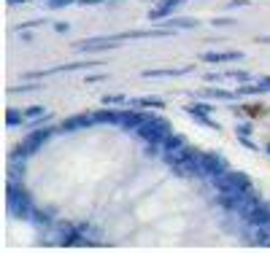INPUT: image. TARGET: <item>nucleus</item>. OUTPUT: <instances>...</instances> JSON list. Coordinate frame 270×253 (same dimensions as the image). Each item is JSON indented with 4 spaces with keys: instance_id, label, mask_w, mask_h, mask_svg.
<instances>
[{
    "instance_id": "obj_1",
    "label": "nucleus",
    "mask_w": 270,
    "mask_h": 253,
    "mask_svg": "<svg viewBox=\"0 0 270 253\" xmlns=\"http://www.w3.org/2000/svg\"><path fill=\"white\" fill-rule=\"evenodd\" d=\"M5 210L14 218L30 221V216L36 213V202H33L30 191L22 186V181H5Z\"/></svg>"
},
{
    "instance_id": "obj_2",
    "label": "nucleus",
    "mask_w": 270,
    "mask_h": 253,
    "mask_svg": "<svg viewBox=\"0 0 270 253\" xmlns=\"http://www.w3.org/2000/svg\"><path fill=\"white\" fill-rule=\"evenodd\" d=\"M54 135H60V129L57 126H38V129L27 132L25 137H22V143H16L14 148H11V157H19V159H30L33 154H38L43 148V143H49Z\"/></svg>"
},
{
    "instance_id": "obj_3",
    "label": "nucleus",
    "mask_w": 270,
    "mask_h": 253,
    "mask_svg": "<svg viewBox=\"0 0 270 253\" xmlns=\"http://www.w3.org/2000/svg\"><path fill=\"white\" fill-rule=\"evenodd\" d=\"M57 240L62 248H92L95 240H89L84 223H71V221H57Z\"/></svg>"
},
{
    "instance_id": "obj_4",
    "label": "nucleus",
    "mask_w": 270,
    "mask_h": 253,
    "mask_svg": "<svg viewBox=\"0 0 270 253\" xmlns=\"http://www.w3.org/2000/svg\"><path fill=\"white\" fill-rule=\"evenodd\" d=\"M211 186H214L216 191H251L254 183H251V178L246 175V172L227 170V172H222V175L211 178Z\"/></svg>"
},
{
    "instance_id": "obj_5",
    "label": "nucleus",
    "mask_w": 270,
    "mask_h": 253,
    "mask_svg": "<svg viewBox=\"0 0 270 253\" xmlns=\"http://www.w3.org/2000/svg\"><path fill=\"white\" fill-rule=\"evenodd\" d=\"M170 132H173V126H170V122H165L162 116H157V113H154V116L149 119L146 124H141V126H138V129L133 132V135H138L143 143H162L165 137L170 135Z\"/></svg>"
},
{
    "instance_id": "obj_6",
    "label": "nucleus",
    "mask_w": 270,
    "mask_h": 253,
    "mask_svg": "<svg viewBox=\"0 0 270 253\" xmlns=\"http://www.w3.org/2000/svg\"><path fill=\"white\" fill-rule=\"evenodd\" d=\"M200 167H203V181H211V178L222 175V172L230 170L227 159L222 154H214V151H203L200 154Z\"/></svg>"
},
{
    "instance_id": "obj_7",
    "label": "nucleus",
    "mask_w": 270,
    "mask_h": 253,
    "mask_svg": "<svg viewBox=\"0 0 270 253\" xmlns=\"http://www.w3.org/2000/svg\"><path fill=\"white\" fill-rule=\"evenodd\" d=\"M154 113H146V108H122V119H119V126L127 132H135L141 124H146Z\"/></svg>"
},
{
    "instance_id": "obj_8",
    "label": "nucleus",
    "mask_w": 270,
    "mask_h": 253,
    "mask_svg": "<svg viewBox=\"0 0 270 253\" xmlns=\"http://www.w3.org/2000/svg\"><path fill=\"white\" fill-rule=\"evenodd\" d=\"M119 41L114 35H92V38H84V41L76 43L78 51L89 54V51H106V49H116Z\"/></svg>"
},
{
    "instance_id": "obj_9",
    "label": "nucleus",
    "mask_w": 270,
    "mask_h": 253,
    "mask_svg": "<svg viewBox=\"0 0 270 253\" xmlns=\"http://www.w3.org/2000/svg\"><path fill=\"white\" fill-rule=\"evenodd\" d=\"M95 124V116L92 113H78V116H68V119H62L60 124H57V129L62 132V135H71V132H81V129H87V126Z\"/></svg>"
},
{
    "instance_id": "obj_10",
    "label": "nucleus",
    "mask_w": 270,
    "mask_h": 253,
    "mask_svg": "<svg viewBox=\"0 0 270 253\" xmlns=\"http://www.w3.org/2000/svg\"><path fill=\"white\" fill-rule=\"evenodd\" d=\"M200 60L208 65H230V62H243V51H203Z\"/></svg>"
},
{
    "instance_id": "obj_11",
    "label": "nucleus",
    "mask_w": 270,
    "mask_h": 253,
    "mask_svg": "<svg viewBox=\"0 0 270 253\" xmlns=\"http://www.w3.org/2000/svg\"><path fill=\"white\" fill-rule=\"evenodd\" d=\"M184 3H187V0H162L159 5H154V8L149 11V19H152V22H165V19H170V16H173Z\"/></svg>"
},
{
    "instance_id": "obj_12",
    "label": "nucleus",
    "mask_w": 270,
    "mask_h": 253,
    "mask_svg": "<svg viewBox=\"0 0 270 253\" xmlns=\"http://www.w3.org/2000/svg\"><path fill=\"white\" fill-rule=\"evenodd\" d=\"M187 73H192L189 65H184V67H149L141 76L143 78H179V76H187Z\"/></svg>"
},
{
    "instance_id": "obj_13",
    "label": "nucleus",
    "mask_w": 270,
    "mask_h": 253,
    "mask_svg": "<svg viewBox=\"0 0 270 253\" xmlns=\"http://www.w3.org/2000/svg\"><path fill=\"white\" fill-rule=\"evenodd\" d=\"M92 116H95V124H114V126H119L122 108H119V105H106V108H100V111H95Z\"/></svg>"
},
{
    "instance_id": "obj_14",
    "label": "nucleus",
    "mask_w": 270,
    "mask_h": 253,
    "mask_svg": "<svg viewBox=\"0 0 270 253\" xmlns=\"http://www.w3.org/2000/svg\"><path fill=\"white\" fill-rule=\"evenodd\" d=\"M194 97H197V100H227V102L238 100V95H235V92H227V89H222V86H208V89H200Z\"/></svg>"
},
{
    "instance_id": "obj_15",
    "label": "nucleus",
    "mask_w": 270,
    "mask_h": 253,
    "mask_svg": "<svg viewBox=\"0 0 270 253\" xmlns=\"http://www.w3.org/2000/svg\"><path fill=\"white\" fill-rule=\"evenodd\" d=\"M240 223H246V226H268L270 223V202H262L260 208L251 213L249 218H243Z\"/></svg>"
},
{
    "instance_id": "obj_16",
    "label": "nucleus",
    "mask_w": 270,
    "mask_h": 253,
    "mask_svg": "<svg viewBox=\"0 0 270 253\" xmlns=\"http://www.w3.org/2000/svg\"><path fill=\"white\" fill-rule=\"evenodd\" d=\"M162 27H168V30H194L197 27V19H189V16H170V19H165V25Z\"/></svg>"
},
{
    "instance_id": "obj_17",
    "label": "nucleus",
    "mask_w": 270,
    "mask_h": 253,
    "mask_svg": "<svg viewBox=\"0 0 270 253\" xmlns=\"http://www.w3.org/2000/svg\"><path fill=\"white\" fill-rule=\"evenodd\" d=\"M127 105H133V108H157V111H162L165 100L162 97H133V100H127Z\"/></svg>"
},
{
    "instance_id": "obj_18",
    "label": "nucleus",
    "mask_w": 270,
    "mask_h": 253,
    "mask_svg": "<svg viewBox=\"0 0 270 253\" xmlns=\"http://www.w3.org/2000/svg\"><path fill=\"white\" fill-rule=\"evenodd\" d=\"M184 111H187L189 116H211V113H214V105H211L208 100H194V102H189Z\"/></svg>"
},
{
    "instance_id": "obj_19",
    "label": "nucleus",
    "mask_w": 270,
    "mask_h": 253,
    "mask_svg": "<svg viewBox=\"0 0 270 253\" xmlns=\"http://www.w3.org/2000/svg\"><path fill=\"white\" fill-rule=\"evenodd\" d=\"M184 146H187L184 135H179V132H170V135L162 140V154H173V151H179V148H184Z\"/></svg>"
},
{
    "instance_id": "obj_20",
    "label": "nucleus",
    "mask_w": 270,
    "mask_h": 253,
    "mask_svg": "<svg viewBox=\"0 0 270 253\" xmlns=\"http://www.w3.org/2000/svg\"><path fill=\"white\" fill-rule=\"evenodd\" d=\"M87 67H100V62H71V65H57V73H76V70H87Z\"/></svg>"
},
{
    "instance_id": "obj_21",
    "label": "nucleus",
    "mask_w": 270,
    "mask_h": 253,
    "mask_svg": "<svg viewBox=\"0 0 270 253\" xmlns=\"http://www.w3.org/2000/svg\"><path fill=\"white\" fill-rule=\"evenodd\" d=\"M22 122H27L25 111H19V108H5V126H19Z\"/></svg>"
},
{
    "instance_id": "obj_22",
    "label": "nucleus",
    "mask_w": 270,
    "mask_h": 253,
    "mask_svg": "<svg viewBox=\"0 0 270 253\" xmlns=\"http://www.w3.org/2000/svg\"><path fill=\"white\" fill-rule=\"evenodd\" d=\"M235 95H238V100H243V97H251V95H262V89L260 84H240L235 89Z\"/></svg>"
},
{
    "instance_id": "obj_23",
    "label": "nucleus",
    "mask_w": 270,
    "mask_h": 253,
    "mask_svg": "<svg viewBox=\"0 0 270 253\" xmlns=\"http://www.w3.org/2000/svg\"><path fill=\"white\" fill-rule=\"evenodd\" d=\"M43 113H49L43 105H27L25 108V119H27V122H30V119H41Z\"/></svg>"
},
{
    "instance_id": "obj_24",
    "label": "nucleus",
    "mask_w": 270,
    "mask_h": 253,
    "mask_svg": "<svg viewBox=\"0 0 270 253\" xmlns=\"http://www.w3.org/2000/svg\"><path fill=\"white\" fill-rule=\"evenodd\" d=\"M73 3H78V0H46V8H49V11H60V8L73 5Z\"/></svg>"
},
{
    "instance_id": "obj_25",
    "label": "nucleus",
    "mask_w": 270,
    "mask_h": 253,
    "mask_svg": "<svg viewBox=\"0 0 270 253\" xmlns=\"http://www.w3.org/2000/svg\"><path fill=\"white\" fill-rule=\"evenodd\" d=\"M225 76H227V78H235V81H240V84H249V81H251V76H249L246 70H227Z\"/></svg>"
},
{
    "instance_id": "obj_26",
    "label": "nucleus",
    "mask_w": 270,
    "mask_h": 253,
    "mask_svg": "<svg viewBox=\"0 0 270 253\" xmlns=\"http://www.w3.org/2000/svg\"><path fill=\"white\" fill-rule=\"evenodd\" d=\"M124 102H127L124 95H106L103 97V105H124Z\"/></svg>"
},
{
    "instance_id": "obj_27",
    "label": "nucleus",
    "mask_w": 270,
    "mask_h": 253,
    "mask_svg": "<svg viewBox=\"0 0 270 253\" xmlns=\"http://www.w3.org/2000/svg\"><path fill=\"white\" fill-rule=\"evenodd\" d=\"M38 89H41V86H38V84H30V81H27V84H19V86H11V95H19V92H38Z\"/></svg>"
},
{
    "instance_id": "obj_28",
    "label": "nucleus",
    "mask_w": 270,
    "mask_h": 253,
    "mask_svg": "<svg viewBox=\"0 0 270 253\" xmlns=\"http://www.w3.org/2000/svg\"><path fill=\"white\" fill-rule=\"evenodd\" d=\"M197 124H203V126H211V129H222L219 122H214V116H192Z\"/></svg>"
},
{
    "instance_id": "obj_29",
    "label": "nucleus",
    "mask_w": 270,
    "mask_h": 253,
    "mask_svg": "<svg viewBox=\"0 0 270 253\" xmlns=\"http://www.w3.org/2000/svg\"><path fill=\"white\" fill-rule=\"evenodd\" d=\"M146 157H162V143H146Z\"/></svg>"
},
{
    "instance_id": "obj_30",
    "label": "nucleus",
    "mask_w": 270,
    "mask_h": 253,
    "mask_svg": "<svg viewBox=\"0 0 270 253\" xmlns=\"http://www.w3.org/2000/svg\"><path fill=\"white\" fill-rule=\"evenodd\" d=\"M235 132H238V137H251V122H240Z\"/></svg>"
},
{
    "instance_id": "obj_31",
    "label": "nucleus",
    "mask_w": 270,
    "mask_h": 253,
    "mask_svg": "<svg viewBox=\"0 0 270 253\" xmlns=\"http://www.w3.org/2000/svg\"><path fill=\"white\" fill-rule=\"evenodd\" d=\"M243 111L249 113V116H262V113H268L265 108H260V105H243Z\"/></svg>"
},
{
    "instance_id": "obj_32",
    "label": "nucleus",
    "mask_w": 270,
    "mask_h": 253,
    "mask_svg": "<svg viewBox=\"0 0 270 253\" xmlns=\"http://www.w3.org/2000/svg\"><path fill=\"white\" fill-rule=\"evenodd\" d=\"M54 32H60V35L71 32V22H54Z\"/></svg>"
},
{
    "instance_id": "obj_33",
    "label": "nucleus",
    "mask_w": 270,
    "mask_h": 253,
    "mask_svg": "<svg viewBox=\"0 0 270 253\" xmlns=\"http://www.w3.org/2000/svg\"><path fill=\"white\" fill-rule=\"evenodd\" d=\"M257 84H260L262 95H270V76H262V78H260V81H257Z\"/></svg>"
},
{
    "instance_id": "obj_34",
    "label": "nucleus",
    "mask_w": 270,
    "mask_h": 253,
    "mask_svg": "<svg viewBox=\"0 0 270 253\" xmlns=\"http://www.w3.org/2000/svg\"><path fill=\"white\" fill-rule=\"evenodd\" d=\"M225 73H208V76H205V81H211V84H214V81H225Z\"/></svg>"
},
{
    "instance_id": "obj_35",
    "label": "nucleus",
    "mask_w": 270,
    "mask_h": 253,
    "mask_svg": "<svg viewBox=\"0 0 270 253\" xmlns=\"http://www.w3.org/2000/svg\"><path fill=\"white\" fill-rule=\"evenodd\" d=\"M211 25H216V27H227V25H235L232 19H214Z\"/></svg>"
},
{
    "instance_id": "obj_36",
    "label": "nucleus",
    "mask_w": 270,
    "mask_h": 253,
    "mask_svg": "<svg viewBox=\"0 0 270 253\" xmlns=\"http://www.w3.org/2000/svg\"><path fill=\"white\" fill-rule=\"evenodd\" d=\"M230 8H240V5H249V0H230Z\"/></svg>"
},
{
    "instance_id": "obj_37",
    "label": "nucleus",
    "mask_w": 270,
    "mask_h": 253,
    "mask_svg": "<svg viewBox=\"0 0 270 253\" xmlns=\"http://www.w3.org/2000/svg\"><path fill=\"white\" fill-rule=\"evenodd\" d=\"M97 81H106V76H92V73L87 76V84H97Z\"/></svg>"
},
{
    "instance_id": "obj_38",
    "label": "nucleus",
    "mask_w": 270,
    "mask_h": 253,
    "mask_svg": "<svg viewBox=\"0 0 270 253\" xmlns=\"http://www.w3.org/2000/svg\"><path fill=\"white\" fill-rule=\"evenodd\" d=\"M97 3H106V0H78V5H97Z\"/></svg>"
},
{
    "instance_id": "obj_39",
    "label": "nucleus",
    "mask_w": 270,
    "mask_h": 253,
    "mask_svg": "<svg viewBox=\"0 0 270 253\" xmlns=\"http://www.w3.org/2000/svg\"><path fill=\"white\" fill-rule=\"evenodd\" d=\"M25 3H30V0H8V5H25Z\"/></svg>"
},
{
    "instance_id": "obj_40",
    "label": "nucleus",
    "mask_w": 270,
    "mask_h": 253,
    "mask_svg": "<svg viewBox=\"0 0 270 253\" xmlns=\"http://www.w3.org/2000/svg\"><path fill=\"white\" fill-rule=\"evenodd\" d=\"M260 43H270V35H262V38H257Z\"/></svg>"
},
{
    "instance_id": "obj_41",
    "label": "nucleus",
    "mask_w": 270,
    "mask_h": 253,
    "mask_svg": "<svg viewBox=\"0 0 270 253\" xmlns=\"http://www.w3.org/2000/svg\"><path fill=\"white\" fill-rule=\"evenodd\" d=\"M265 154H268V157H270V143H265Z\"/></svg>"
}]
</instances>
